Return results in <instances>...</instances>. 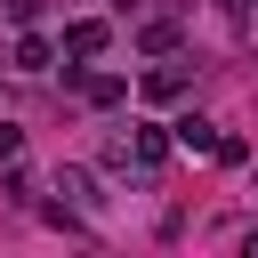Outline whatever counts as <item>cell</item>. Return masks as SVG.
I'll return each instance as SVG.
<instances>
[{
    "instance_id": "cell-1",
    "label": "cell",
    "mask_w": 258,
    "mask_h": 258,
    "mask_svg": "<svg viewBox=\"0 0 258 258\" xmlns=\"http://www.w3.org/2000/svg\"><path fill=\"white\" fill-rule=\"evenodd\" d=\"M169 153H177V145H169V129H161V121H137V129H129V145H121L113 161H121V169H161Z\"/></svg>"
},
{
    "instance_id": "cell-2",
    "label": "cell",
    "mask_w": 258,
    "mask_h": 258,
    "mask_svg": "<svg viewBox=\"0 0 258 258\" xmlns=\"http://www.w3.org/2000/svg\"><path fill=\"white\" fill-rule=\"evenodd\" d=\"M169 145H177V153H218V121L177 113V121H169Z\"/></svg>"
},
{
    "instance_id": "cell-3",
    "label": "cell",
    "mask_w": 258,
    "mask_h": 258,
    "mask_svg": "<svg viewBox=\"0 0 258 258\" xmlns=\"http://www.w3.org/2000/svg\"><path fill=\"white\" fill-rule=\"evenodd\" d=\"M105 40H113V24H97V16L64 24V56H105Z\"/></svg>"
},
{
    "instance_id": "cell-4",
    "label": "cell",
    "mask_w": 258,
    "mask_h": 258,
    "mask_svg": "<svg viewBox=\"0 0 258 258\" xmlns=\"http://www.w3.org/2000/svg\"><path fill=\"white\" fill-rule=\"evenodd\" d=\"M73 89H81L89 105H121V97H129V81H121V73H81V64H73Z\"/></svg>"
},
{
    "instance_id": "cell-5",
    "label": "cell",
    "mask_w": 258,
    "mask_h": 258,
    "mask_svg": "<svg viewBox=\"0 0 258 258\" xmlns=\"http://www.w3.org/2000/svg\"><path fill=\"white\" fill-rule=\"evenodd\" d=\"M137 89H145L153 105H177V97H185V64H153V73H145Z\"/></svg>"
},
{
    "instance_id": "cell-6",
    "label": "cell",
    "mask_w": 258,
    "mask_h": 258,
    "mask_svg": "<svg viewBox=\"0 0 258 258\" xmlns=\"http://www.w3.org/2000/svg\"><path fill=\"white\" fill-rule=\"evenodd\" d=\"M48 56H56V48H48L40 32H16V48H8V64H16V73H48Z\"/></svg>"
},
{
    "instance_id": "cell-7",
    "label": "cell",
    "mask_w": 258,
    "mask_h": 258,
    "mask_svg": "<svg viewBox=\"0 0 258 258\" xmlns=\"http://www.w3.org/2000/svg\"><path fill=\"white\" fill-rule=\"evenodd\" d=\"M137 48H145V56H169V48H177V16H153V24L137 32Z\"/></svg>"
},
{
    "instance_id": "cell-8",
    "label": "cell",
    "mask_w": 258,
    "mask_h": 258,
    "mask_svg": "<svg viewBox=\"0 0 258 258\" xmlns=\"http://www.w3.org/2000/svg\"><path fill=\"white\" fill-rule=\"evenodd\" d=\"M0 161H24V129L16 121H0Z\"/></svg>"
}]
</instances>
